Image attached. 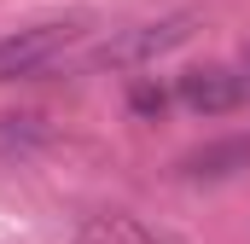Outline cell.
Returning <instances> with one entry per match:
<instances>
[{"mask_svg":"<svg viewBox=\"0 0 250 244\" xmlns=\"http://www.w3.org/2000/svg\"><path fill=\"white\" fill-rule=\"evenodd\" d=\"M198 23H204V18H198L192 6L163 12V18H146V23H128V29H117L105 47L87 53V70H134V64H151V59H163V53H175V47H187Z\"/></svg>","mask_w":250,"mask_h":244,"instance_id":"obj_1","label":"cell"},{"mask_svg":"<svg viewBox=\"0 0 250 244\" xmlns=\"http://www.w3.org/2000/svg\"><path fill=\"white\" fill-rule=\"evenodd\" d=\"M76 35H82L76 18H53V23H29V29L0 35V81H29V76L53 70Z\"/></svg>","mask_w":250,"mask_h":244,"instance_id":"obj_2","label":"cell"},{"mask_svg":"<svg viewBox=\"0 0 250 244\" xmlns=\"http://www.w3.org/2000/svg\"><path fill=\"white\" fill-rule=\"evenodd\" d=\"M181 105L198 111V117H221V111H239L245 105V76H233V70H221V64H204V70H187L181 76Z\"/></svg>","mask_w":250,"mask_h":244,"instance_id":"obj_3","label":"cell"},{"mask_svg":"<svg viewBox=\"0 0 250 244\" xmlns=\"http://www.w3.org/2000/svg\"><path fill=\"white\" fill-rule=\"evenodd\" d=\"M239 169H250V134H227V140H209L181 157V175L187 181H233Z\"/></svg>","mask_w":250,"mask_h":244,"instance_id":"obj_4","label":"cell"},{"mask_svg":"<svg viewBox=\"0 0 250 244\" xmlns=\"http://www.w3.org/2000/svg\"><path fill=\"white\" fill-rule=\"evenodd\" d=\"M76 244H169L163 233H151L146 221H134L123 209H99L76 227Z\"/></svg>","mask_w":250,"mask_h":244,"instance_id":"obj_5","label":"cell"},{"mask_svg":"<svg viewBox=\"0 0 250 244\" xmlns=\"http://www.w3.org/2000/svg\"><path fill=\"white\" fill-rule=\"evenodd\" d=\"M47 117L41 111H6L0 117V163H23V157H35L41 145H47Z\"/></svg>","mask_w":250,"mask_h":244,"instance_id":"obj_6","label":"cell"},{"mask_svg":"<svg viewBox=\"0 0 250 244\" xmlns=\"http://www.w3.org/2000/svg\"><path fill=\"white\" fill-rule=\"evenodd\" d=\"M128 105H134L140 117H163V105H169V93H163V87H151V81H134V93H128Z\"/></svg>","mask_w":250,"mask_h":244,"instance_id":"obj_7","label":"cell"},{"mask_svg":"<svg viewBox=\"0 0 250 244\" xmlns=\"http://www.w3.org/2000/svg\"><path fill=\"white\" fill-rule=\"evenodd\" d=\"M245 87H250V53H245Z\"/></svg>","mask_w":250,"mask_h":244,"instance_id":"obj_8","label":"cell"}]
</instances>
